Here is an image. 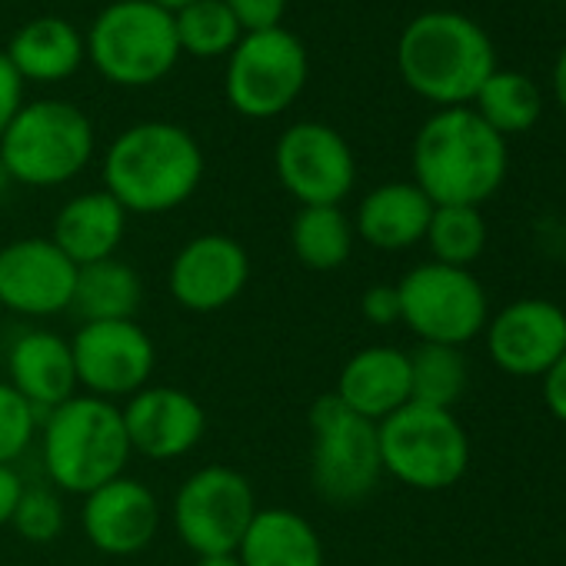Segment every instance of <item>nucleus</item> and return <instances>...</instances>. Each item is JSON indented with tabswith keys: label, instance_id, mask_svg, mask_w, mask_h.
Instances as JSON below:
<instances>
[{
	"label": "nucleus",
	"instance_id": "nucleus-25",
	"mask_svg": "<svg viewBox=\"0 0 566 566\" xmlns=\"http://www.w3.org/2000/svg\"><path fill=\"white\" fill-rule=\"evenodd\" d=\"M144 287L140 276L130 263L107 256L87 266H77L71 311L84 324H104V321H134L140 307Z\"/></svg>",
	"mask_w": 566,
	"mask_h": 566
},
{
	"label": "nucleus",
	"instance_id": "nucleus-8",
	"mask_svg": "<svg viewBox=\"0 0 566 566\" xmlns=\"http://www.w3.org/2000/svg\"><path fill=\"white\" fill-rule=\"evenodd\" d=\"M384 473L413 490H447L470 463V440L450 410L407 403L377 423Z\"/></svg>",
	"mask_w": 566,
	"mask_h": 566
},
{
	"label": "nucleus",
	"instance_id": "nucleus-13",
	"mask_svg": "<svg viewBox=\"0 0 566 566\" xmlns=\"http://www.w3.org/2000/svg\"><path fill=\"white\" fill-rule=\"evenodd\" d=\"M71 354L77 367V387L101 400L134 397L137 390L150 387L157 367V347L134 321L84 324L71 340Z\"/></svg>",
	"mask_w": 566,
	"mask_h": 566
},
{
	"label": "nucleus",
	"instance_id": "nucleus-11",
	"mask_svg": "<svg viewBox=\"0 0 566 566\" xmlns=\"http://www.w3.org/2000/svg\"><path fill=\"white\" fill-rule=\"evenodd\" d=\"M250 480L233 467H200L174 496V530L197 556L237 553L250 520L256 516Z\"/></svg>",
	"mask_w": 566,
	"mask_h": 566
},
{
	"label": "nucleus",
	"instance_id": "nucleus-33",
	"mask_svg": "<svg viewBox=\"0 0 566 566\" xmlns=\"http://www.w3.org/2000/svg\"><path fill=\"white\" fill-rule=\"evenodd\" d=\"M223 4L230 8L243 34L283 28L280 21L287 14V0H223Z\"/></svg>",
	"mask_w": 566,
	"mask_h": 566
},
{
	"label": "nucleus",
	"instance_id": "nucleus-5",
	"mask_svg": "<svg viewBox=\"0 0 566 566\" xmlns=\"http://www.w3.org/2000/svg\"><path fill=\"white\" fill-rule=\"evenodd\" d=\"M94 157V124L67 101H31L0 137V170L24 187H61Z\"/></svg>",
	"mask_w": 566,
	"mask_h": 566
},
{
	"label": "nucleus",
	"instance_id": "nucleus-12",
	"mask_svg": "<svg viewBox=\"0 0 566 566\" xmlns=\"http://www.w3.org/2000/svg\"><path fill=\"white\" fill-rule=\"evenodd\" d=\"M273 167L283 190L301 207H340L357 180L350 144L321 120H301L283 130L273 147Z\"/></svg>",
	"mask_w": 566,
	"mask_h": 566
},
{
	"label": "nucleus",
	"instance_id": "nucleus-16",
	"mask_svg": "<svg viewBox=\"0 0 566 566\" xmlns=\"http://www.w3.org/2000/svg\"><path fill=\"white\" fill-rule=\"evenodd\" d=\"M130 453L144 460H180L207 433L200 400L180 387H144L120 410Z\"/></svg>",
	"mask_w": 566,
	"mask_h": 566
},
{
	"label": "nucleus",
	"instance_id": "nucleus-3",
	"mask_svg": "<svg viewBox=\"0 0 566 566\" xmlns=\"http://www.w3.org/2000/svg\"><path fill=\"white\" fill-rule=\"evenodd\" d=\"M203 180V150L190 130L167 120H144L117 134L104 157V190L140 217L187 203Z\"/></svg>",
	"mask_w": 566,
	"mask_h": 566
},
{
	"label": "nucleus",
	"instance_id": "nucleus-7",
	"mask_svg": "<svg viewBox=\"0 0 566 566\" xmlns=\"http://www.w3.org/2000/svg\"><path fill=\"white\" fill-rule=\"evenodd\" d=\"M311 480L314 490L334 506H354L367 500L380 476V440L377 423L347 410L334 394L314 400L311 413Z\"/></svg>",
	"mask_w": 566,
	"mask_h": 566
},
{
	"label": "nucleus",
	"instance_id": "nucleus-14",
	"mask_svg": "<svg viewBox=\"0 0 566 566\" xmlns=\"http://www.w3.org/2000/svg\"><path fill=\"white\" fill-rule=\"evenodd\" d=\"M77 263L51 237H21L0 247V307L21 317L71 311Z\"/></svg>",
	"mask_w": 566,
	"mask_h": 566
},
{
	"label": "nucleus",
	"instance_id": "nucleus-35",
	"mask_svg": "<svg viewBox=\"0 0 566 566\" xmlns=\"http://www.w3.org/2000/svg\"><path fill=\"white\" fill-rule=\"evenodd\" d=\"M360 311L370 324L377 327H390L400 321V294L397 287H390V283H377V287H370L360 301Z\"/></svg>",
	"mask_w": 566,
	"mask_h": 566
},
{
	"label": "nucleus",
	"instance_id": "nucleus-34",
	"mask_svg": "<svg viewBox=\"0 0 566 566\" xmlns=\"http://www.w3.org/2000/svg\"><path fill=\"white\" fill-rule=\"evenodd\" d=\"M21 107H24V81L11 67L8 54L0 51V137H4V130L11 127V120Z\"/></svg>",
	"mask_w": 566,
	"mask_h": 566
},
{
	"label": "nucleus",
	"instance_id": "nucleus-1",
	"mask_svg": "<svg viewBox=\"0 0 566 566\" xmlns=\"http://www.w3.org/2000/svg\"><path fill=\"white\" fill-rule=\"evenodd\" d=\"M506 137L473 107L437 111L413 140V184L433 207H480L506 177Z\"/></svg>",
	"mask_w": 566,
	"mask_h": 566
},
{
	"label": "nucleus",
	"instance_id": "nucleus-30",
	"mask_svg": "<svg viewBox=\"0 0 566 566\" xmlns=\"http://www.w3.org/2000/svg\"><path fill=\"white\" fill-rule=\"evenodd\" d=\"M437 263L447 266H470L486 247V223L480 207H433L427 237Z\"/></svg>",
	"mask_w": 566,
	"mask_h": 566
},
{
	"label": "nucleus",
	"instance_id": "nucleus-4",
	"mask_svg": "<svg viewBox=\"0 0 566 566\" xmlns=\"http://www.w3.org/2000/svg\"><path fill=\"white\" fill-rule=\"evenodd\" d=\"M41 457L51 483L81 496L124 476L130 443L120 407L91 394L54 407L44 420Z\"/></svg>",
	"mask_w": 566,
	"mask_h": 566
},
{
	"label": "nucleus",
	"instance_id": "nucleus-2",
	"mask_svg": "<svg viewBox=\"0 0 566 566\" xmlns=\"http://www.w3.org/2000/svg\"><path fill=\"white\" fill-rule=\"evenodd\" d=\"M397 71L417 97L440 111L470 107L496 71V48L473 18L460 11H423L397 41Z\"/></svg>",
	"mask_w": 566,
	"mask_h": 566
},
{
	"label": "nucleus",
	"instance_id": "nucleus-28",
	"mask_svg": "<svg viewBox=\"0 0 566 566\" xmlns=\"http://www.w3.org/2000/svg\"><path fill=\"white\" fill-rule=\"evenodd\" d=\"M410 360V403L450 410L467 390V360L457 347L420 344Z\"/></svg>",
	"mask_w": 566,
	"mask_h": 566
},
{
	"label": "nucleus",
	"instance_id": "nucleus-39",
	"mask_svg": "<svg viewBox=\"0 0 566 566\" xmlns=\"http://www.w3.org/2000/svg\"><path fill=\"white\" fill-rule=\"evenodd\" d=\"M193 566H240L237 553H220V556H197Z\"/></svg>",
	"mask_w": 566,
	"mask_h": 566
},
{
	"label": "nucleus",
	"instance_id": "nucleus-10",
	"mask_svg": "<svg viewBox=\"0 0 566 566\" xmlns=\"http://www.w3.org/2000/svg\"><path fill=\"white\" fill-rule=\"evenodd\" d=\"M400 321L423 340L463 347L486 327V294L463 266L420 263L400 283Z\"/></svg>",
	"mask_w": 566,
	"mask_h": 566
},
{
	"label": "nucleus",
	"instance_id": "nucleus-36",
	"mask_svg": "<svg viewBox=\"0 0 566 566\" xmlns=\"http://www.w3.org/2000/svg\"><path fill=\"white\" fill-rule=\"evenodd\" d=\"M543 397L549 413L566 423V354L543 374Z\"/></svg>",
	"mask_w": 566,
	"mask_h": 566
},
{
	"label": "nucleus",
	"instance_id": "nucleus-24",
	"mask_svg": "<svg viewBox=\"0 0 566 566\" xmlns=\"http://www.w3.org/2000/svg\"><path fill=\"white\" fill-rule=\"evenodd\" d=\"M237 559L240 566H324V543L307 516L270 506L250 520Z\"/></svg>",
	"mask_w": 566,
	"mask_h": 566
},
{
	"label": "nucleus",
	"instance_id": "nucleus-26",
	"mask_svg": "<svg viewBox=\"0 0 566 566\" xmlns=\"http://www.w3.org/2000/svg\"><path fill=\"white\" fill-rule=\"evenodd\" d=\"M291 250L307 270H337L350 260L354 227L340 207H301L291 223Z\"/></svg>",
	"mask_w": 566,
	"mask_h": 566
},
{
	"label": "nucleus",
	"instance_id": "nucleus-20",
	"mask_svg": "<svg viewBox=\"0 0 566 566\" xmlns=\"http://www.w3.org/2000/svg\"><path fill=\"white\" fill-rule=\"evenodd\" d=\"M334 397L357 417L380 423L410 403V360L397 347H364L357 350L340 377Z\"/></svg>",
	"mask_w": 566,
	"mask_h": 566
},
{
	"label": "nucleus",
	"instance_id": "nucleus-37",
	"mask_svg": "<svg viewBox=\"0 0 566 566\" xmlns=\"http://www.w3.org/2000/svg\"><path fill=\"white\" fill-rule=\"evenodd\" d=\"M21 493H24V483H21L18 470L0 463V526H8V523H11Z\"/></svg>",
	"mask_w": 566,
	"mask_h": 566
},
{
	"label": "nucleus",
	"instance_id": "nucleus-31",
	"mask_svg": "<svg viewBox=\"0 0 566 566\" xmlns=\"http://www.w3.org/2000/svg\"><path fill=\"white\" fill-rule=\"evenodd\" d=\"M11 526L28 539V543H54L64 530V506L54 490L48 486H24L18 510L11 516Z\"/></svg>",
	"mask_w": 566,
	"mask_h": 566
},
{
	"label": "nucleus",
	"instance_id": "nucleus-38",
	"mask_svg": "<svg viewBox=\"0 0 566 566\" xmlns=\"http://www.w3.org/2000/svg\"><path fill=\"white\" fill-rule=\"evenodd\" d=\"M553 97H556V104L566 114V48L559 51V57L553 64Z\"/></svg>",
	"mask_w": 566,
	"mask_h": 566
},
{
	"label": "nucleus",
	"instance_id": "nucleus-19",
	"mask_svg": "<svg viewBox=\"0 0 566 566\" xmlns=\"http://www.w3.org/2000/svg\"><path fill=\"white\" fill-rule=\"evenodd\" d=\"M11 387L41 413L77 397V367L71 354V340L54 331H28L8 350Z\"/></svg>",
	"mask_w": 566,
	"mask_h": 566
},
{
	"label": "nucleus",
	"instance_id": "nucleus-32",
	"mask_svg": "<svg viewBox=\"0 0 566 566\" xmlns=\"http://www.w3.org/2000/svg\"><path fill=\"white\" fill-rule=\"evenodd\" d=\"M38 433V410L11 387L0 384V463L11 467Z\"/></svg>",
	"mask_w": 566,
	"mask_h": 566
},
{
	"label": "nucleus",
	"instance_id": "nucleus-15",
	"mask_svg": "<svg viewBox=\"0 0 566 566\" xmlns=\"http://www.w3.org/2000/svg\"><path fill=\"white\" fill-rule=\"evenodd\" d=\"M250 280V256L240 240L227 233H200L187 240L170 260V297L190 314H213L230 307Z\"/></svg>",
	"mask_w": 566,
	"mask_h": 566
},
{
	"label": "nucleus",
	"instance_id": "nucleus-40",
	"mask_svg": "<svg viewBox=\"0 0 566 566\" xmlns=\"http://www.w3.org/2000/svg\"><path fill=\"white\" fill-rule=\"evenodd\" d=\"M150 4H157V8H164L167 14H177V11H184V8H190L193 0H150Z\"/></svg>",
	"mask_w": 566,
	"mask_h": 566
},
{
	"label": "nucleus",
	"instance_id": "nucleus-18",
	"mask_svg": "<svg viewBox=\"0 0 566 566\" xmlns=\"http://www.w3.org/2000/svg\"><path fill=\"white\" fill-rule=\"evenodd\" d=\"M91 546L107 556H134L147 549L160 530V503L154 490L134 476H117L84 496L81 510Z\"/></svg>",
	"mask_w": 566,
	"mask_h": 566
},
{
	"label": "nucleus",
	"instance_id": "nucleus-29",
	"mask_svg": "<svg viewBox=\"0 0 566 566\" xmlns=\"http://www.w3.org/2000/svg\"><path fill=\"white\" fill-rule=\"evenodd\" d=\"M174 28H177L180 54L203 57V61L230 54L243 38L237 18L230 14L223 0H193L190 8L174 14Z\"/></svg>",
	"mask_w": 566,
	"mask_h": 566
},
{
	"label": "nucleus",
	"instance_id": "nucleus-22",
	"mask_svg": "<svg viewBox=\"0 0 566 566\" xmlns=\"http://www.w3.org/2000/svg\"><path fill=\"white\" fill-rule=\"evenodd\" d=\"M433 217L430 197L417 184H380L370 190L360 207H357V223L354 230L370 243L374 250H407L427 237Z\"/></svg>",
	"mask_w": 566,
	"mask_h": 566
},
{
	"label": "nucleus",
	"instance_id": "nucleus-17",
	"mask_svg": "<svg viewBox=\"0 0 566 566\" xmlns=\"http://www.w3.org/2000/svg\"><path fill=\"white\" fill-rule=\"evenodd\" d=\"M486 347L510 377H543L566 354V314L549 301H516L490 321Z\"/></svg>",
	"mask_w": 566,
	"mask_h": 566
},
{
	"label": "nucleus",
	"instance_id": "nucleus-27",
	"mask_svg": "<svg viewBox=\"0 0 566 566\" xmlns=\"http://www.w3.org/2000/svg\"><path fill=\"white\" fill-rule=\"evenodd\" d=\"M473 111L500 134H523L530 130L539 114H543V94L539 87L516 71H493L486 77V84L480 87V94L473 97Z\"/></svg>",
	"mask_w": 566,
	"mask_h": 566
},
{
	"label": "nucleus",
	"instance_id": "nucleus-23",
	"mask_svg": "<svg viewBox=\"0 0 566 566\" xmlns=\"http://www.w3.org/2000/svg\"><path fill=\"white\" fill-rule=\"evenodd\" d=\"M8 61L21 74V81L34 84H57L81 71L87 57V44L81 31L54 14L28 21L8 44Z\"/></svg>",
	"mask_w": 566,
	"mask_h": 566
},
{
	"label": "nucleus",
	"instance_id": "nucleus-9",
	"mask_svg": "<svg viewBox=\"0 0 566 566\" xmlns=\"http://www.w3.org/2000/svg\"><path fill=\"white\" fill-rule=\"evenodd\" d=\"M227 57L223 94L240 117H280L307 87L311 61L301 38L287 28L243 34Z\"/></svg>",
	"mask_w": 566,
	"mask_h": 566
},
{
	"label": "nucleus",
	"instance_id": "nucleus-6",
	"mask_svg": "<svg viewBox=\"0 0 566 566\" xmlns=\"http://www.w3.org/2000/svg\"><path fill=\"white\" fill-rule=\"evenodd\" d=\"M84 44L94 71L117 87H150L180 61L174 14L150 0H114L94 18Z\"/></svg>",
	"mask_w": 566,
	"mask_h": 566
},
{
	"label": "nucleus",
	"instance_id": "nucleus-21",
	"mask_svg": "<svg viewBox=\"0 0 566 566\" xmlns=\"http://www.w3.org/2000/svg\"><path fill=\"white\" fill-rule=\"evenodd\" d=\"M124 233H127V210L107 190H87L71 197L57 210L51 240L67 253V260L87 266L114 256Z\"/></svg>",
	"mask_w": 566,
	"mask_h": 566
}]
</instances>
